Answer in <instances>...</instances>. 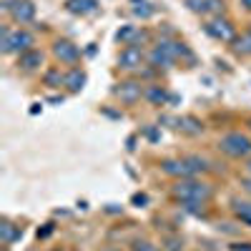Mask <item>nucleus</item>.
Listing matches in <instances>:
<instances>
[{
  "label": "nucleus",
  "instance_id": "obj_1",
  "mask_svg": "<svg viewBox=\"0 0 251 251\" xmlns=\"http://www.w3.org/2000/svg\"><path fill=\"white\" fill-rule=\"evenodd\" d=\"M174 196L181 199L183 203H206L208 199L214 196L211 186L196 181V178H178L174 183Z\"/></svg>",
  "mask_w": 251,
  "mask_h": 251
},
{
  "label": "nucleus",
  "instance_id": "obj_2",
  "mask_svg": "<svg viewBox=\"0 0 251 251\" xmlns=\"http://www.w3.org/2000/svg\"><path fill=\"white\" fill-rule=\"evenodd\" d=\"M208 166L201 158H166L161 163V171L176 178H194L199 171H206Z\"/></svg>",
  "mask_w": 251,
  "mask_h": 251
},
{
  "label": "nucleus",
  "instance_id": "obj_3",
  "mask_svg": "<svg viewBox=\"0 0 251 251\" xmlns=\"http://www.w3.org/2000/svg\"><path fill=\"white\" fill-rule=\"evenodd\" d=\"M219 149L228 156V158H249L251 156V138L241 131H231L224 133L219 138Z\"/></svg>",
  "mask_w": 251,
  "mask_h": 251
},
{
  "label": "nucleus",
  "instance_id": "obj_4",
  "mask_svg": "<svg viewBox=\"0 0 251 251\" xmlns=\"http://www.w3.org/2000/svg\"><path fill=\"white\" fill-rule=\"evenodd\" d=\"M3 53H25V50H30L33 46H35V38L28 33V30H8V28H3Z\"/></svg>",
  "mask_w": 251,
  "mask_h": 251
},
{
  "label": "nucleus",
  "instance_id": "obj_5",
  "mask_svg": "<svg viewBox=\"0 0 251 251\" xmlns=\"http://www.w3.org/2000/svg\"><path fill=\"white\" fill-rule=\"evenodd\" d=\"M203 30L211 35L214 40H221V43H234L236 35H239V33H236V25H234L228 18H221V15L208 20V23L203 25Z\"/></svg>",
  "mask_w": 251,
  "mask_h": 251
},
{
  "label": "nucleus",
  "instance_id": "obj_6",
  "mask_svg": "<svg viewBox=\"0 0 251 251\" xmlns=\"http://www.w3.org/2000/svg\"><path fill=\"white\" fill-rule=\"evenodd\" d=\"M3 13H8L15 23H30L35 18V5L33 0H0Z\"/></svg>",
  "mask_w": 251,
  "mask_h": 251
},
{
  "label": "nucleus",
  "instance_id": "obj_7",
  "mask_svg": "<svg viewBox=\"0 0 251 251\" xmlns=\"http://www.w3.org/2000/svg\"><path fill=\"white\" fill-rule=\"evenodd\" d=\"M143 93H146V91L141 88V83H136V80H123V83H118V86L113 88V96H116L121 103H126V106H133V103H138Z\"/></svg>",
  "mask_w": 251,
  "mask_h": 251
},
{
  "label": "nucleus",
  "instance_id": "obj_8",
  "mask_svg": "<svg viewBox=\"0 0 251 251\" xmlns=\"http://www.w3.org/2000/svg\"><path fill=\"white\" fill-rule=\"evenodd\" d=\"M53 55L66 63V66H75V63L80 60V48L75 43H71V40H58V43L53 46Z\"/></svg>",
  "mask_w": 251,
  "mask_h": 251
},
{
  "label": "nucleus",
  "instance_id": "obj_9",
  "mask_svg": "<svg viewBox=\"0 0 251 251\" xmlns=\"http://www.w3.org/2000/svg\"><path fill=\"white\" fill-rule=\"evenodd\" d=\"M141 63H143V50L136 46H126L118 55V66L123 71H136V68H141Z\"/></svg>",
  "mask_w": 251,
  "mask_h": 251
},
{
  "label": "nucleus",
  "instance_id": "obj_10",
  "mask_svg": "<svg viewBox=\"0 0 251 251\" xmlns=\"http://www.w3.org/2000/svg\"><path fill=\"white\" fill-rule=\"evenodd\" d=\"M40 66H43V53L35 50V48H30V50H25V53L18 55V68L35 71V68H40Z\"/></svg>",
  "mask_w": 251,
  "mask_h": 251
},
{
  "label": "nucleus",
  "instance_id": "obj_11",
  "mask_svg": "<svg viewBox=\"0 0 251 251\" xmlns=\"http://www.w3.org/2000/svg\"><path fill=\"white\" fill-rule=\"evenodd\" d=\"M66 10L73 15H93L98 10V0H66Z\"/></svg>",
  "mask_w": 251,
  "mask_h": 251
},
{
  "label": "nucleus",
  "instance_id": "obj_12",
  "mask_svg": "<svg viewBox=\"0 0 251 251\" xmlns=\"http://www.w3.org/2000/svg\"><path fill=\"white\" fill-rule=\"evenodd\" d=\"M178 131H183L188 136H199L203 131V123L194 116H183V118H178Z\"/></svg>",
  "mask_w": 251,
  "mask_h": 251
},
{
  "label": "nucleus",
  "instance_id": "obj_13",
  "mask_svg": "<svg viewBox=\"0 0 251 251\" xmlns=\"http://www.w3.org/2000/svg\"><path fill=\"white\" fill-rule=\"evenodd\" d=\"M234 53L236 55H251V25L241 33V35H236V40H234Z\"/></svg>",
  "mask_w": 251,
  "mask_h": 251
},
{
  "label": "nucleus",
  "instance_id": "obj_14",
  "mask_svg": "<svg viewBox=\"0 0 251 251\" xmlns=\"http://www.w3.org/2000/svg\"><path fill=\"white\" fill-rule=\"evenodd\" d=\"M86 73L83 71H78V68H73L68 75H66V86H68V91L71 93H78V91H83V86H86Z\"/></svg>",
  "mask_w": 251,
  "mask_h": 251
},
{
  "label": "nucleus",
  "instance_id": "obj_15",
  "mask_svg": "<svg viewBox=\"0 0 251 251\" xmlns=\"http://www.w3.org/2000/svg\"><path fill=\"white\" fill-rule=\"evenodd\" d=\"M0 231H3V244H5V246H8V244H13L15 239L23 236V228L15 226V224H10L8 219H5L3 224H0Z\"/></svg>",
  "mask_w": 251,
  "mask_h": 251
},
{
  "label": "nucleus",
  "instance_id": "obj_16",
  "mask_svg": "<svg viewBox=\"0 0 251 251\" xmlns=\"http://www.w3.org/2000/svg\"><path fill=\"white\" fill-rule=\"evenodd\" d=\"M203 15H211V18H219L224 15V0H201V10Z\"/></svg>",
  "mask_w": 251,
  "mask_h": 251
},
{
  "label": "nucleus",
  "instance_id": "obj_17",
  "mask_svg": "<svg viewBox=\"0 0 251 251\" xmlns=\"http://www.w3.org/2000/svg\"><path fill=\"white\" fill-rule=\"evenodd\" d=\"M149 100H153V103H163L166 100V93L158 88V86H151V88H146V93H143Z\"/></svg>",
  "mask_w": 251,
  "mask_h": 251
},
{
  "label": "nucleus",
  "instance_id": "obj_18",
  "mask_svg": "<svg viewBox=\"0 0 251 251\" xmlns=\"http://www.w3.org/2000/svg\"><path fill=\"white\" fill-rule=\"evenodd\" d=\"M46 83H48L50 88H55V86H60V83H66V75H60V71H50L46 75Z\"/></svg>",
  "mask_w": 251,
  "mask_h": 251
},
{
  "label": "nucleus",
  "instance_id": "obj_19",
  "mask_svg": "<svg viewBox=\"0 0 251 251\" xmlns=\"http://www.w3.org/2000/svg\"><path fill=\"white\" fill-rule=\"evenodd\" d=\"M236 214H239V219L251 224V203H236Z\"/></svg>",
  "mask_w": 251,
  "mask_h": 251
},
{
  "label": "nucleus",
  "instance_id": "obj_20",
  "mask_svg": "<svg viewBox=\"0 0 251 251\" xmlns=\"http://www.w3.org/2000/svg\"><path fill=\"white\" fill-rule=\"evenodd\" d=\"M133 251H158V249L151 241H141L138 239V241H133Z\"/></svg>",
  "mask_w": 251,
  "mask_h": 251
},
{
  "label": "nucleus",
  "instance_id": "obj_21",
  "mask_svg": "<svg viewBox=\"0 0 251 251\" xmlns=\"http://www.w3.org/2000/svg\"><path fill=\"white\" fill-rule=\"evenodd\" d=\"M166 244H169V249H171V251H181V246H178V241H166Z\"/></svg>",
  "mask_w": 251,
  "mask_h": 251
},
{
  "label": "nucleus",
  "instance_id": "obj_22",
  "mask_svg": "<svg viewBox=\"0 0 251 251\" xmlns=\"http://www.w3.org/2000/svg\"><path fill=\"white\" fill-rule=\"evenodd\" d=\"M241 5H244V10H249V13H251V0H241Z\"/></svg>",
  "mask_w": 251,
  "mask_h": 251
},
{
  "label": "nucleus",
  "instance_id": "obj_23",
  "mask_svg": "<svg viewBox=\"0 0 251 251\" xmlns=\"http://www.w3.org/2000/svg\"><path fill=\"white\" fill-rule=\"evenodd\" d=\"M249 171H251V163H249Z\"/></svg>",
  "mask_w": 251,
  "mask_h": 251
}]
</instances>
